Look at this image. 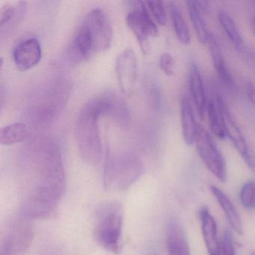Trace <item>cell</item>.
<instances>
[{"label": "cell", "instance_id": "obj_13", "mask_svg": "<svg viewBox=\"0 0 255 255\" xmlns=\"http://www.w3.org/2000/svg\"><path fill=\"white\" fill-rule=\"evenodd\" d=\"M166 247L168 255H190L186 232L177 219H170L167 225Z\"/></svg>", "mask_w": 255, "mask_h": 255}, {"label": "cell", "instance_id": "obj_28", "mask_svg": "<svg viewBox=\"0 0 255 255\" xmlns=\"http://www.w3.org/2000/svg\"><path fill=\"white\" fill-rule=\"evenodd\" d=\"M159 65L165 75L171 77L174 72V60L170 53H165L159 57Z\"/></svg>", "mask_w": 255, "mask_h": 255}, {"label": "cell", "instance_id": "obj_16", "mask_svg": "<svg viewBox=\"0 0 255 255\" xmlns=\"http://www.w3.org/2000/svg\"><path fill=\"white\" fill-rule=\"evenodd\" d=\"M207 44H208L212 61L218 76L227 87L229 88L231 90H234L235 82H234V77L227 65L220 45L218 44L217 40L212 34H210Z\"/></svg>", "mask_w": 255, "mask_h": 255}, {"label": "cell", "instance_id": "obj_27", "mask_svg": "<svg viewBox=\"0 0 255 255\" xmlns=\"http://www.w3.org/2000/svg\"><path fill=\"white\" fill-rule=\"evenodd\" d=\"M220 248L221 255H237L232 233L228 229L224 232Z\"/></svg>", "mask_w": 255, "mask_h": 255}, {"label": "cell", "instance_id": "obj_26", "mask_svg": "<svg viewBox=\"0 0 255 255\" xmlns=\"http://www.w3.org/2000/svg\"><path fill=\"white\" fill-rule=\"evenodd\" d=\"M145 4L156 23L159 26H165L167 23V14L163 2L161 1H147L145 2Z\"/></svg>", "mask_w": 255, "mask_h": 255}, {"label": "cell", "instance_id": "obj_1", "mask_svg": "<svg viewBox=\"0 0 255 255\" xmlns=\"http://www.w3.org/2000/svg\"><path fill=\"white\" fill-rule=\"evenodd\" d=\"M21 214L31 220L51 219L57 212L66 187L59 146L46 137L28 141L18 162Z\"/></svg>", "mask_w": 255, "mask_h": 255}, {"label": "cell", "instance_id": "obj_24", "mask_svg": "<svg viewBox=\"0 0 255 255\" xmlns=\"http://www.w3.org/2000/svg\"><path fill=\"white\" fill-rule=\"evenodd\" d=\"M218 20L228 39L238 50H243V40L234 19L225 11L218 12Z\"/></svg>", "mask_w": 255, "mask_h": 255}, {"label": "cell", "instance_id": "obj_9", "mask_svg": "<svg viewBox=\"0 0 255 255\" xmlns=\"http://www.w3.org/2000/svg\"><path fill=\"white\" fill-rule=\"evenodd\" d=\"M83 24L89 31L95 53L110 49L113 41V27L104 10L97 8L89 11L83 20Z\"/></svg>", "mask_w": 255, "mask_h": 255}, {"label": "cell", "instance_id": "obj_25", "mask_svg": "<svg viewBox=\"0 0 255 255\" xmlns=\"http://www.w3.org/2000/svg\"><path fill=\"white\" fill-rule=\"evenodd\" d=\"M240 200L246 210H255V182L248 181L243 184L240 189Z\"/></svg>", "mask_w": 255, "mask_h": 255}, {"label": "cell", "instance_id": "obj_4", "mask_svg": "<svg viewBox=\"0 0 255 255\" xmlns=\"http://www.w3.org/2000/svg\"><path fill=\"white\" fill-rule=\"evenodd\" d=\"M144 166L139 158L129 153L112 156L107 150L104 165V184L106 189L125 191L142 174Z\"/></svg>", "mask_w": 255, "mask_h": 255}, {"label": "cell", "instance_id": "obj_29", "mask_svg": "<svg viewBox=\"0 0 255 255\" xmlns=\"http://www.w3.org/2000/svg\"><path fill=\"white\" fill-rule=\"evenodd\" d=\"M245 91L248 99L255 106V85L250 80H247L245 85Z\"/></svg>", "mask_w": 255, "mask_h": 255}, {"label": "cell", "instance_id": "obj_20", "mask_svg": "<svg viewBox=\"0 0 255 255\" xmlns=\"http://www.w3.org/2000/svg\"><path fill=\"white\" fill-rule=\"evenodd\" d=\"M29 135L27 125L23 122H15L2 127L0 129V143L2 145H11L23 142Z\"/></svg>", "mask_w": 255, "mask_h": 255}, {"label": "cell", "instance_id": "obj_31", "mask_svg": "<svg viewBox=\"0 0 255 255\" xmlns=\"http://www.w3.org/2000/svg\"><path fill=\"white\" fill-rule=\"evenodd\" d=\"M251 255H255V251H253V252L251 253Z\"/></svg>", "mask_w": 255, "mask_h": 255}, {"label": "cell", "instance_id": "obj_12", "mask_svg": "<svg viewBox=\"0 0 255 255\" xmlns=\"http://www.w3.org/2000/svg\"><path fill=\"white\" fill-rule=\"evenodd\" d=\"M42 51L39 41L35 38L20 41L13 51V60L17 69L28 71L36 66L41 61Z\"/></svg>", "mask_w": 255, "mask_h": 255}, {"label": "cell", "instance_id": "obj_14", "mask_svg": "<svg viewBox=\"0 0 255 255\" xmlns=\"http://www.w3.org/2000/svg\"><path fill=\"white\" fill-rule=\"evenodd\" d=\"M201 232L209 255H221L220 243L218 240L217 223L207 207L199 212Z\"/></svg>", "mask_w": 255, "mask_h": 255}, {"label": "cell", "instance_id": "obj_6", "mask_svg": "<svg viewBox=\"0 0 255 255\" xmlns=\"http://www.w3.org/2000/svg\"><path fill=\"white\" fill-rule=\"evenodd\" d=\"M33 237L32 220L20 213L8 222L2 231L0 255H26Z\"/></svg>", "mask_w": 255, "mask_h": 255}, {"label": "cell", "instance_id": "obj_17", "mask_svg": "<svg viewBox=\"0 0 255 255\" xmlns=\"http://www.w3.org/2000/svg\"><path fill=\"white\" fill-rule=\"evenodd\" d=\"M210 190L212 195L215 197L217 202L220 205L221 209L225 215L227 221L229 224L233 231L237 234L242 235L243 234V223H242L241 217L238 210L233 204L228 195L216 186H210Z\"/></svg>", "mask_w": 255, "mask_h": 255}, {"label": "cell", "instance_id": "obj_23", "mask_svg": "<svg viewBox=\"0 0 255 255\" xmlns=\"http://www.w3.org/2000/svg\"><path fill=\"white\" fill-rule=\"evenodd\" d=\"M168 8L176 37L182 44L189 45L191 42L190 33L181 10L174 2H169Z\"/></svg>", "mask_w": 255, "mask_h": 255}, {"label": "cell", "instance_id": "obj_19", "mask_svg": "<svg viewBox=\"0 0 255 255\" xmlns=\"http://www.w3.org/2000/svg\"><path fill=\"white\" fill-rule=\"evenodd\" d=\"M206 114L208 119L209 125L212 132L220 139L226 138L227 134L225 131L223 115H222L217 95L215 99H210L207 101Z\"/></svg>", "mask_w": 255, "mask_h": 255}, {"label": "cell", "instance_id": "obj_11", "mask_svg": "<svg viewBox=\"0 0 255 255\" xmlns=\"http://www.w3.org/2000/svg\"><path fill=\"white\" fill-rule=\"evenodd\" d=\"M217 98L219 104H220L222 115H223L227 137L231 140L234 147H236L239 153L241 155L246 163L250 168H253L255 166L253 159H252V155L249 151V146H248L246 138H245L241 129L236 123L235 120L231 113H230L229 109L223 98L219 95H217Z\"/></svg>", "mask_w": 255, "mask_h": 255}, {"label": "cell", "instance_id": "obj_18", "mask_svg": "<svg viewBox=\"0 0 255 255\" xmlns=\"http://www.w3.org/2000/svg\"><path fill=\"white\" fill-rule=\"evenodd\" d=\"M180 121L185 143L187 145H192L195 142L198 124L195 122L193 107L190 100L186 95L182 97L180 101Z\"/></svg>", "mask_w": 255, "mask_h": 255}, {"label": "cell", "instance_id": "obj_30", "mask_svg": "<svg viewBox=\"0 0 255 255\" xmlns=\"http://www.w3.org/2000/svg\"><path fill=\"white\" fill-rule=\"evenodd\" d=\"M249 17L251 30H252V33L255 36V1L250 2Z\"/></svg>", "mask_w": 255, "mask_h": 255}, {"label": "cell", "instance_id": "obj_2", "mask_svg": "<svg viewBox=\"0 0 255 255\" xmlns=\"http://www.w3.org/2000/svg\"><path fill=\"white\" fill-rule=\"evenodd\" d=\"M107 104L104 95L85 104L76 122V139L81 157L91 165H98L103 156L99 119L106 116Z\"/></svg>", "mask_w": 255, "mask_h": 255}, {"label": "cell", "instance_id": "obj_15", "mask_svg": "<svg viewBox=\"0 0 255 255\" xmlns=\"http://www.w3.org/2000/svg\"><path fill=\"white\" fill-rule=\"evenodd\" d=\"M189 85L191 96L201 119H204L207 112V101L204 90V82L199 68L192 62L189 68Z\"/></svg>", "mask_w": 255, "mask_h": 255}, {"label": "cell", "instance_id": "obj_10", "mask_svg": "<svg viewBox=\"0 0 255 255\" xmlns=\"http://www.w3.org/2000/svg\"><path fill=\"white\" fill-rule=\"evenodd\" d=\"M116 71L122 93L127 96L132 95L137 78L136 55L132 49H125L119 53L116 59Z\"/></svg>", "mask_w": 255, "mask_h": 255}, {"label": "cell", "instance_id": "obj_7", "mask_svg": "<svg viewBox=\"0 0 255 255\" xmlns=\"http://www.w3.org/2000/svg\"><path fill=\"white\" fill-rule=\"evenodd\" d=\"M194 144L200 158L209 171L218 180L225 182L227 168L223 155L210 132L202 125H198Z\"/></svg>", "mask_w": 255, "mask_h": 255}, {"label": "cell", "instance_id": "obj_8", "mask_svg": "<svg viewBox=\"0 0 255 255\" xmlns=\"http://www.w3.org/2000/svg\"><path fill=\"white\" fill-rule=\"evenodd\" d=\"M127 24L139 43L143 53L148 50L149 38L158 35L157 25L147 9L145 2H135L126 18Z\"/></svg>", "mask_w": 255, "mask_h": 255}, {"label": "cell", "instance_id": "obj_3", "mask_svg": "<svg viewBox=\"0 0 255 255\" xmlns=\"http://www.w3.org/2000/svg\"><path fill=\"white\" fill-rule=\"evenodd\" d=\"M71 94L65 82L51 83L44 89L29 109L31 122L36 128H44L53 123L67 104Z\"/></svg>", "mask_w": 255, "mask_h": 255}, {"label": "cell", "instance_id": "obj_21", "mask_svg": "<svg viewBox=\"0 0 255 255\" xmlns=\"http://www.w3.org/2000/svg\"><path fill=\"white\" fill-rule=\"evenodd\" d=\"M107 100V116L118 125L125 127L129 122V113L122 98L113 93L105 94Z\"/></svg>", "mask_w": 255, "mask_h": 255}, {"label": "cell", "instance_id": "obj_5", "mask_svg": "<svg viewBox=\"0 0 255 255\" xmlns=\"http://www.w3.org/2000/svg\"><path fill=\"white\" fill-rule=\"evenodd\" d=\"M123 222V207L119 203H107L97 210L95 237L103 248L116 255L121 250Z\"/></svg>", "mask_w": 255, "mask_h": 255}, {"label": "cell", "instance_id": "obj_22", "mask_svg": "<svg viewBox=\"0 0 255 255\" xmlns=\"http://www.w3.org/2000/svg\"><path fill=\"white\" fill-rule=\"evenodd\" d=\"M188 12L190 17L191 23L195 29L198 41L201 44H207L210 36L207 24L203 16V11L195 1L186 2Z\"/></svg>", "mask_w": 255, "mask_h": 255}]
</instances>
